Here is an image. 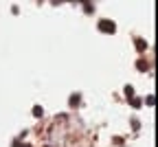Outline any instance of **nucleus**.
<instances>
[{
	"mask_svg": "<svg viewBox=\"0 0 158 147\" xmlns=\"http://www.w3.org/2000/svg\"><path fill=\"white\" fill-rule=\"evenodd\" d=\"M79 101H81V99H79V95H72V97H70V101H68V103H70L72 108H75V105H79Z\"/></svg>",
	"mask_w": 158,
	"mask_h": 147,
	"instance_id": "20e7f679",
	"label": "nucleus"
},
{
	"mask_svg": "<svg viewBox=\"0 0 158 147\" xmlns=\"http://www.w3.org/2000/svg\"><path fill=\"white\" fill-rule=\"evenodd\" d=\"M125 97L127 99H134V88L132 86H125Z\"/></svg>",
	"mask_w": 158,
	"mask_h": 147,
	"instance_id": "423d86ee",
	"label": "nucleus"
},
{
	"mask_svg": "<svg viewBox=\"0 0 158 147\" xmlns=\"http://www.w3.org/2000/svg\"><path fill=\"white\" fill-rule=\"evenodd\" d=\"M99 31H103V33H114L116 31V24L112 20H101L99 22Z\"/></svg>",
	"mask_w": 158,
	"mask_h": 147,
	"instance_id": "f257e3e1",
	"label": "nucleus"
},
{
	"mask_svg": "<svg viewBox=\"0 0 158 147\" xmlns=\"http://www.w3.org/2000/svg\"><path fill=\"white\" fill-rule=\"evenodd\" d=\"M83 9H86V13H92V11H95V7H92L90 2H83Z\"/></svg>",
	"mask_w": 158,
	"mask_h": 147,
	"instance_id": "0eeeda50",
	"label": "nucleus"
},
{
	"mask_svg": "<svg viewBox=\"0 0 158 147\" xmlns=\"http://www.w3.org/2000/svg\"><path fill=\"white\" fill-rule=\"evenodd\" d=\"M136 48H138V51L143 53V51L147 48V42H145V40H136Z\"/></svg>",
	"mask_w": 158,
	"mask_h": 147,
	"instance_id": "7ed1b4c3",
	"label": "nucleus"
},
{
	"mask_svg": "<svg viewBox=\"0 0 158 147\" xmlns=\"http://www.w3.org/2000/svg\"><path fill=\"white\" fill-rule=\"evenodd\" d=\"M42 114H44V110H42L40 105H35V108H33V116H35V119H40Z\"/></svg>",
	"mask_w": 158,
	"mask_h": 147,
	"instance_id": "39448f33",
	"label": "nucleus"
},
{
	"mask_svg": "<svg viewBox=\"0 0 158 147\" xmlns=\"http://www.w3.org/2000/svg\"><path fill=\"white\" fill-rule=\"evenodd\" d=\"M145 103H147V105H154V97L150 95V97H147V99H145Z\"/></svg>",
	"mask_w": 158,
	"mask_h": 147,
	"instance_id": "1a4fd4ad",
	"label": "nucleus"
},
{
	"mask_svg": "<svg viewBox=\"0 0 158 147\" xmlns=\"http://www.w3.org/2000/svg\"><path fill=\"white\" fill-rule=\"evenodd\" d=\"M24 147H31V145H24Z\"/></svg>",
	"mask_w": 158,
	"mask_h": 147,
	"instance_id": "9d476101",
	"label": "nucleus"
},
{
	"mask_svg": "<svg viewBox=\"0 0 158 147\" xmlns=\"http://www.w3.org/2000/svg\"><path fill=\"white\" fill-rule=\"evenodd\" d=\"M136 66H138V70H143V72H145L147 68H150V64H147L145 59H138V64H136Z\"/></svg>",
	"mask_w": 158,
	"mask_h": 147,
	"instance_id": "f03ea898",
	"label": "nucleus"
},
{
	"mask_svg": "<svg viewBox=\"0 0 158 147\" xmlns=\"http://www.w3.org/2000/svg\"><path fill=\"white\" fill-rule=\"evenodd\" d=\"M141 103H143L141 99H132V105H134V108H141Z\"/></svg>",
	"mask_w": 158,
	"mask_h": 147,
	"instance_id": "6e6552de",
	"label": "nucleus"
}]
</instances>
